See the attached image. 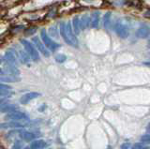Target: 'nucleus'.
I'll use <instances>...</instances> for the list:
<instances>
[{
	"label": "nucleus",
	"mask_w": 150,
	"mask_h": 149,
	"mask_svg": "<svg viewBox=\"0 0 150 149\" xmlns=\"http://www.w3.org/2000/svg\"><path fill=\"white\" fill-rule=\"evenodd\" d=\"M40 38L42 40V41L44 42V44L46 45V48L50 50V51H55L57 48L60 47V44H58L57 42H54L53 40H51L50 37L47 35V32L45 29H41L40 31Z\"/></svg>",
	"instance_id": "nucleus-4"
},
{
	"label": "nucleus",
	"mask_w": 150,
	"mask_h": 149,
	"mask_svg": "<svg viewBox=\"0 0 150 149\" xmlns=\"http://www.w3.org/2000/svg\"><path fill=\"white\" fill-rule=\"evenodd\" d=\"M19 54H20V59H21V61L25 64V65H27V66H30V63L32 61V59L31 57L29 56V54L25 53L23 51L20 50L19 51Z\"/></svg>",
	"instance_id": "nucleus-15"
},
{
	"label": "nucleus",
	"mask_w": 150,
	"mask_h": 149,
	"mask_svg": "<svg viewBox=\"0 0 150 149\" xmlns=\"http://www.w3.org/2000/svg\"><path fill=\"white\" fill-rule=\"evenodd\" d=\"M45 107H46V105H43V106H42V107H40V108H39V111H40V112H42V111L44 110V108H45Z\"/></svg>",
	"instance_id": "nucleus-30"
},
{
	"label": "nucleus",
	"mask_w": 150,
	"mask_h": 149,
	"mask_svg": "<svg viewBox=\"0 0 150 149\" xmlns=\"http://www.w3.org/2000/svg\"><path fill=\"white\" fill-rule=\"evenodd\" d=\"M22 138L25 142H27V143H30L32 141H34L35 138H36V135L32 132H29V131H22Z\"/></svg>",
	"instance_id": "nucleus-16"
},
{
	"label": "nucleus",
	"mask_w": 150,
	"mask_h": 149,
	"mask_svg": "<svg viewBox=\"0 0 150 149\" xmlns=\"http://www.w3.org/2000/svg\"><path fill=\"white\" fill-rule=\"evenodd\" d=\"M90 25V17L88 14H83L81 19H80V27H81V30H84L87 28L88 25Z\"/></svg>",
	"instance_id": "nucleus-13"
},
{
	"label": "nucleus",
	"mask_w": 150,
	"mask_h": 149,
	"mask_svg": "<svg viewBox=\"0 0 150 149\" xmlns=\"http://www.w3.org/2000/svg\"><path fill=\"white\" fill-rule=\"evenodd\" d=\"M4 72H3V71H2V68H0V74H3Z\"/></svg>",
	"instance_id": "nucleus-32"
},
{
	"label": "nucleus",
	"mask_w": 150,
	"mask_h": 149,
	"mask_svg": "<svg viewBox=\"0 0 150 149\" xmlns=\"http://www.w3.org/2000/svg\"><path fill=\"white\" fill-rule=\"evenodd\" d=\"M4 68H5V71H6L8 73H9L11 75H14V76H17L20 74V71L17 68L16 65L11 64L8 61H5L4 64Z\"/></svg>",
	"instance_id": "nucleus-9"
},
{
	"label": "nucleus",
	"mask_w": 150,
	"mask_h": 149,
	"mask_svg": "<svg viewBox=\"0 0 150 149\" xmlns=\"http://www.w3.org/2000/svg\"><path fill=\"white\" fill-rule=\"evenodd\" d=\"M6 120H14V121H19L23 119H28V116L20 111H13L11 113H8L6 116H5Z\"/></svg>",
	"instance_id": "nucleus-5"
},
{
	"label": "nucleus",
	"mask_w": 150,
	"mask_h": 149,
	"mask_svg": "<svg viewBox=\"0 0 150 149\" xmlns=\"http://www.w3.org/2000/svg\"><path fill=\"white\" fill-rule=\"evenodd\" d=\"M72 28L75 32V34L78 35L81 31V27H80V18L79 16H75L72 20Z\"/></svg>",
	"instance_id": "nucleus-18"
},
{
	"label": "nucleus",
	"mask_w": 150,
	"mask_h": 149,
	"mask_svg": "<svg viewBox=\"0 0 150 149\" xmlns=\"http://www.w3.org/2000/svg\"><path fill=\"white\" fill-rule=\"evenodd\" d=\"M131 144L129 143H124L123 144H121L120 149H130Z\"/></svg>",
	"instance_id": "nucleus-27"
},
{
	"label": "nucleus",
	"mask_w": 150,
	"mask_h": 149,
	"mask_svg": "<svg viewBox=\"0 0 150 149\" xmlns=\"http://www.w3.org/2000/svg\"><path fill=\"white\" fill-rule=\"evenodd\" d=\"M147 129H148V130H149V131H150V124L148 125V128H147Z\"/></svg>",
	"instance_id": "nucleus-33"
},
{
	"label": "nucleus",
	"mask_w": 150,
	"mask_h": 149,
	"mask_svg": "<svg viewBox=\"0 0 150 149\" xmlns=\"http://www.w3.org/2000/svg\"><path fill=\"white\" fill-rule=\"evenodd\" d=\"M143 143H137L133 144V145H131L130 149H143Z\"/></svg>",
	"instance_id": "nucleus-24"
},
{
	"label": "nucleus",
	"mask_w": 150,
	"mask_h": 149,
	"mask_svg": "<svg viewBox=\"0 0 150 149\" xmlns=\"http://www.w3.org/2000/svg\"><path fill=\"white\" fill-rule=\"evenodd\" d=\"M6 102H7V100H5V99H0V108L6 104Z\"/></svg>",
	"instance_id": "nucleus-29"
},
{
	"label": "nucleus",
	"mask_w": 150,
	"mask_h": 149,
	"mask_svg": "<svg viewBox=\"0 0 150 149\" xmlns=\"http://www.w3.org/2000/svg\"><path fill=\"white\" fill-rule=\"evenodd\" d=\"M18 107L14 104H8V105H6L5 104L4 106H2L1 108H0V113H11L13 111H16Z\"/></svg>",
	"instance_id": "nucleus-17"
},
{
	"label": "nucleus",
	"mask_w": 150,
	"mask_h": 149,
	"mask_svg": "<svg viewBox=\"0 0 150 149\" xmlns=\"http://www.w3.org/2000/svg\"><path fill=\"white\" fill-rule=\"evenodd\" d=\"M0 89L1 90H11L12 87L8 85H4V83H0Z\"/></svg>",
	"instance_id": "nucleus-25"
},
{
	"label": "nucleus",
	"mask_w": 150,
	"mask_h": 149,
	"mask_svg": "<svg viewBox=\"0 0 150 149\" xmlns=\"http://www.w3.org/2000/svg\"><path fill=\"white\" fill-rule=\"evenodd\" d=\"M40 96V93L38 92H29V93H26L23 96L21 97L20 99V102L21 104H27L28 102H30L31 100L37 99V97H39Z\"/></svg>",
	"instance_id": "nucleus-8"
},
{
	"label": "nucleus",
	"mask_w": 150,
	"mask_h": 149,
	"mask_svg": "<svg viewBox=\"0 0 150 149\" xmlns=\"http://www.w3.org/2000/svg\"><path fill=\"white\" fill-rule=\"evenodd\" d=\"M141 142L143 143H146V144H150V134H144L141 137Z\"/></svg>",
	"instance_id": "nucleus-22"
},
{
	"label": "nucleus",
	"mask_w": 150,
	"mask_h": 149,
	"mask_svg": "<svg viewBox=\"0 0 150 149\" xmlns=\"http://www.w3.org/2000/svg\"><path fill=\"white\" fill-rule=\"evenodd\" d=\"M149 44H150V39H149Z\"/></svg>",
	"instance_id": "nucleus-36"
},
{
	"label": "nucleus",
	"mask_w": 150,
	"mask_h": 149,
	"mask_svg": "<svg viewBox=\"0 0 150 149\" xmlns=\"http://www.w3.org/2000/svg\"><path fill=\"white\" fill-rule=\"evenodd\" d=\"M86 1H92V0H86Z\"/></svg>",
	"instance_id": "nucleus-35"
},
{
	"label": "nucleus",
	"mask_w": 150,
	"mask_h": 149,
	"mask_svg": "<svg viewBox=\"0 0 150 149\" xmlns=\"http://www.w3.org/2000/svg\"><path fill=\"white\" fill-rule=\"evenodd\" d=\"M0 81L5 82V83H15V82H18L20 80H19L17 77L11 75V76H2V77H0Z\"/></svg>",
	"instance_id": "nucleus-20"
},
{
	"label": "nucleus",
	"mask_w": 150,
	"mask_h": 149,
	"mask_svg": "<svg viewBox=\"0 0 150 149\" xmlns=\"http://www.w3.org/2000/svg\"><path fill=\"white\" fill-rule=\"evenodd\" d=\"M115 31L116 35L121 39H127L129 37V31L128 25L123 20H118L115 25Z\"/></svg>",
	"instance_id": "nucleus-2"
},
{
	"label": "nucleus",
	"mask_w": 150,
	"mask_h": 149,
	"mask_svg": "<svg viewBox=\"0 0 150 149\" xmlns=\"http://www.w3.org/2000/svg\"><path fill=\"white\" fill-rule=\"evenodd\" d=\"M66 60H67V56H66L65 54H59L55 56V61L58 62V63H63L65 62Z\"/></svg>",
	"instance_id": "nucleus-21"
},
{
	"label": "nucleus",
	"mask_w": 150,
	"mask_h": 149,
	"mask_svg": "<svg viewBox=\"0 0 150 149\" xmlns=\"http://www.w3.org/2000/svg\"><path fill=\"white\" fill-rule=\"evenodd\" d=\"M60 33L62 36L63 40L66 41V43L72 46V47H78V40L76 35L74 34L73 28L71 26V23L68 22L66 24L65 22H62L60 24Z\"/></svg>",
	"instance_id": "nucleus-1"
},
{
	"label": "nucleus",
	"mask_w": 150,
	"mask_h": 149,
	"mask_svg": "<svg viewBox=\"0 0 150 149\" xmlns=\"http://www.w3.org/2000/svg\"><path fill=\"white\" fill-rule=\"evenodd\" d=\"M22 147V143L20 141H16L13 144V149H21Z\"/></svg>",
	"instance_id": "nucleus-28"
},
{
	"label": "nucleus",
	"mask_w": 150,
	"mask_h": 149,
	"mask_svg": "<svg viewBox=\"0 0 150 149\" xmlns=\"http://www.w3.org/2000/svg\"><path fill=\"white\" fill-rule=\"evenodd\" d=\"M46 146V143L44 140H35L30 143V149H42Z\"/></svg>",
	"instance_id": "nucleus-14"
},
{
	"label": "nucleus",
	"mask_w": 150,
	"mask_h": 149,
	"mask_svg": "<svg viewBox=\"0 0 150 149\" xmlns=\"http://www.w3.org/2000/svg\"><path fill=\"white\" fill-rule=\"evenodd\" d=\"M25 127V125L21 124L17 122V121H11V122H6V123H2L0 125V128L3 129H22Z\"/></svg>",
	"instance_id": "nucleus-10"
},
{
	"label": "nucleus",
	"mask_w": 150,
	"mask_h": 149,
	"mask_svg": "<svg viewBox=\"0 0 150 149\" xmlns=\"http://www.w3.org/2000/svg\"><path fill=\"white\" fill-rule=\"evenodd\" d=\"M111 16H112V12L108 11L105 13V15L103 16V25L106 29L110 28V24H111Z\"/></svg>",
	"instance_id": "nucleus-19"
},
{
	"label": "nucleus",
	"mask_w": 150,
	"mask_h": 149,
	"mask_svg": "<svg viewBox=\"0 0 150 149\" xmlns=\"http://www.w3.org/2000/svg\"><path fill=\"white\" fill-rule=\"evenodd\" d=\"M150 35V27L147 25H142L136 31V37L139 39H146Z\"/></svg>",
	"instance_id": "nucleus-7"
},
{
	"label": "nucleus",
	"mask_w": 150,
	"mask_h": 149,
	"mask_svg": "<svg viewBox=\"0 0 150 149\" xmlns=\"http://www.w3.org/2000/svg\"><path fill=\"white\" fill-rule=\"evenodd\" d=\"M37 31V27H30V28H28L27 30H25V34L27 36H29V35H32V34H34L35 32Z\"/></svg>",
	"instance_id": "nucleus-23"
},
{
	"label": "nucleus",
	"mask_w": 150,
	"mask_h": 149,
	"mask_svg": "<svg viewBox=\"0 0 150 149\" xmlns=\"http://www.w3.org/2000/svg\"><path fill=\"white\" fill-rule=\"evenodd\" d=\"M144 65H145V66L150 67V62H145V63H144Z\"/></svg>",
	"instance_id": "nucleus-31"
},
{
	"label": "nucleus",
	"mask_w": 150,
	"mask_h": 149,
	"mask_svg": "<svg viewBox=\"0 0 150 149\" xmlns=\"http://www.w3.org/2000/svg\"><path fill=\"white\" fill-rule=\"evenodd\" d=\"M11 95L9 90H1L0 89V97H8Z\"/></svg>",
	"instance_id": "nucleus-26"
},
{
	"label": "nucleus",
	"mask_w": 150,
	"mask_h": 149,
	"mask_svg": "<svg viewBox=\"0 0 150 149\" xmlns=\"http://www.w3.org/2000/svg\"><path fill=\"white\" fill-rule=\"evenodd\" d=\"M21 43L23 46L25 50L26 51V53L29 54V56L31 57L33 61H35V62L39 61V59H40L39 53H38V51L35 49L34 46L32 45V43L26 40H21Z\"/></svg>",
	"instance_id": "nucleus-3"
},
{
	"label": "nucleus",
	"mask_w": 150,
	"mask_h": 149,
	"mask_svg": "<svg viewBox=\"0 0 150 149\" xmlns=\"http://www.w3.org/2000/svg\"><path fill=\"white\" fill-rule=\"evenodd\" d=\"M5 60L11 64H17V54L14 53L13 49H9L5 53Z\"/></svg>",
	"instance_id": "nucleus-11"
},
{
	"label": "nucleus",
	"mask_w": 150,
	"mask_h": 149,
	"mask_svg": "<svg viewBox=\"0 0 150 149\" xmlns=\"http://www.w3.org/2000/svg\"><path fill=\"white\" fill-rule=\"evenodd\" d=\"M1 63H2V60H1V59H0V64H1Z\"/></svg>",
	"instance_id": "nucleus-34"
},
{
	"label": "nucleus",
	"mask_w": 150,
	"mask_h": 149,
	"mask_svg": "<svg viewBox=\"0 0 150 149\" xmlns=\"http://www.w3.org/2000/svg\"><path fill=\"white\" fill-rule=\"evenodd\" d=\"M100 11H94L90 16V26L92 28H97L98 26V23H100Z\"/></svg>",
	"instance_id": "nucleus-12"
},
{
	"label": "nucleus",
	"mask_w": 150,
	"mask_h": 149,
	"mask_svg": "<svg viewBox=\"0 0 150 149\" xmlns=\"http://www.w3.org/2000/svg\"><path fill=\"white\" fill-rule=\"evenodd\" d=\"M32 42L36 45V47L38 48V50H39L45 57H50V55H51L50 52H49L48 50H47V48L45 47V46L42 44V42L40 40L39 37H33V38H32Z\"/></svg>",
	"instance_id": "nucleus-6"
}]
</instances>
